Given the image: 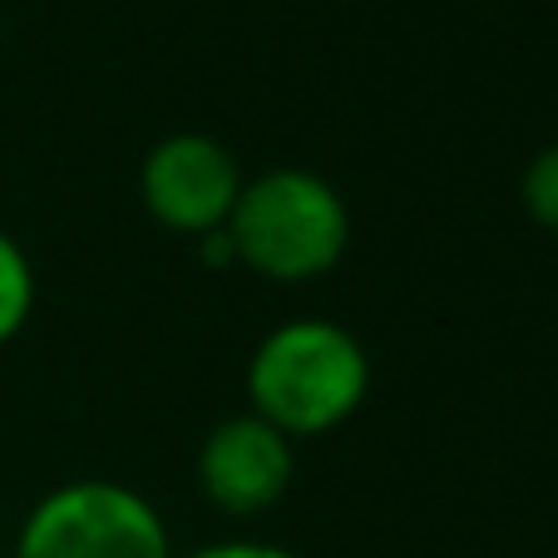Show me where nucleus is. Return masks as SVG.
<instances>
[{"instance_id":"nucleus-1","label":"nucleus","mask_w":558,"mask_h":558,"mask_svg":"<svg viewBox=\"0 0 558 558\" xmlns=\"http://www.w3.org/2000/svg\"><path fill=\"white\" fill-rule=\"evenodd\" d=\"M371 390V356L356 331L302 316L282 322L257 341L247 361V396L253 415L287 435V440H316L347 425Z\"/></svg>"},{"instance_id":"nucleus-2","label":"nucleus","mask_w":558,"mask_h":558,"mask_svg":"<svg viewBox=\"0 0 558 558\" xmlns=\"http://www.w3.org/2000/svg\"><path fill=\"white\" fill-rule=\"evenodd\" d=\"M232 263L263 282L302 287L327 277L347 257V198L312 169H267L243 183V198L222 228Z\"/></svg>"},{"instance_id":"nucleus-3","label":"nucleus","mask_w":558,"mask_h":558,"mask_svg":"<svg viewBox=\"0 0 558 558\" xmlns=\"http://www.w3.org/2000/svg\"><path fill=\"white\" fill-rule=\"evenodd\" d=\"M15 558H173L169 524L119 480H70L35 499Z\"/></svg>"},{"instance_id":"nucleus-4","label":"nucleus","mask_w":558,"mask_h":558,"mask_svg":"<svg viewBox=\"0 0 558 558\" xmlns=\"http://www.w3.org/2000/svg\"><path fill=\"white\" fill-rule=\"evenodd\" d=\"M243 163L213 134H169L144 154L138 198L158 228L183 238H213L228 228L232 208L243 198Z\"/></svg>"},{"instance_id":"nucleus-5","label":"nucleus","mask_w":558,"mask_h":558,"mask_svg":"<svg viewBox=\"0 0 558 558\" xmlns=\"http://www.w3.org/2000/svg\"><path fill=\"white\" fill-rule=\"evenodd\" d=\"M292 440L253 411L218 421L198 445V489L228 519H257L277 509L292 489Z\"/></svg>"},{"instance_id":"nucleus-6","label":"nucleus","mask_w":558,"mask_h":558,"mask_svg":"<svg viewBox=\"0 0 558 558\" xmlns=\"http://www.w3.org/2000/svg\"><path fill=\"white\" fill-rule=\"evenodd\" d=\"M31 312H35V267L25 257V247L0 228V347L21 337Z\"/></svg>"},{"instance_id":"nucleus-7","label":"nucleus","mask_w":558,"mask_h":558,"mask_svg":"<svg viewBox=\"0 0 558 558\" xmlns=\"http://www.w3.org/2000/svg\"><path fill=\"white\" fill-rule=\"evenodd\" d=\"M519 203H524V213L538 228L558 232V144L538 148V154L529 158L524 179H519Z\"/></svg>"},{"instance_id":"nucleus-8","label":"nucleus","mask_w":558,"mask_h":558,"mask_svg":"<svg viewBox=\"0 0 558 558\" xmlns=\"http://www.w3.org/2000/svg\"><path fill=\"white\" fill-rule=\"evenodd\" d=\"M189 558H296V554L277 544H257V538H222V544H208Z\"/></svg>"}]
</instances>
